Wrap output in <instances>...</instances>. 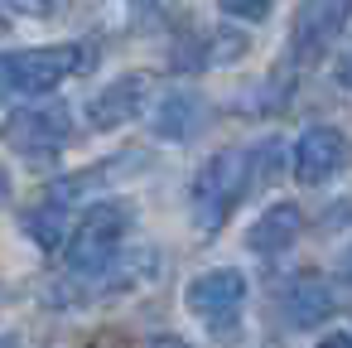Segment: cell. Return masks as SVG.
I'll use <instances>...</instances> for the list:
<instances>
[{
	"label": "cell",
	"instance_id": "21",
	"mask_svg": "<svg viewBox=\"0 0 352 348\" xmlns=\"http://www.w3.org/2000/svg\"><path fill=\"white\" fill-rule=\"evenodd\" d=\"M342 276L352 280V247H347V256H342Z\"/></svg>",
	"mask_w": 352,
	"mask_h": 348
},
{
	"label": "cell",
	"instance_id": "16",
	"mask_svg": "<svg viewBox=\"0 0 352 348\" xmlns=\"http://www.w3.org/2000/svg\"><path fill=\"white\" fill-rule=\"evenodd\" d=\"M10 6H15L20 15H39V20H49V15L63 6V0H10Z\"/></svg>",
	"mask_w": 352,
	"mask_h": 348
},
{
	"label": "cell",
	"instance_id": "13",
	"mask_svg": "<svg viewBox=\"0 0 352 348\" xmlns=\"http://www.w3.org/2000/svg\"><path fill=\"white\" fill-rule=\"evenodd\" d=\"M280 155H285V145H280L275 136H265L256 150H246V160H251V184H270V179L280 174Z\"/></svg>",
	"mask_w": 352,
	"mask_h": 348
},
{
	"label": "cell",
	"instance_id": "10",
	"mask_svg": "<svg viewBox=\"0 0 352 348\" xmlns=\"http://www.w3.org/2000/svg\"><path fill=\"white\" fill-rule=\"evenodd\" d=\"M299 232H304V213H299L294 203H275V208H265V213L251 223V237H246V242H251V252L275 256V252L294 247Z\"/></svg>",
	"mask_w": 352,
	"mask_h": 348
},
{
	"label": "cell",
	"instance_id": "19",
	"mask_svg": "<svg viewBox=\"0 0 352 348\" xmlns=\"http://www.w3.org/2000/svg\"><path fill=\"white\" fill-rule=\"evenodd\" d=\"M145 348H188V343H184V338H169V334H164V338H150Z\"/></svg>",
	"mask_w": 352,
	"mask_h": 348
},
{
	"label": "cell",
	"instance_id": "5",
	"mask_svg": "<svg viewBox=\"0 0 352 348\" xmlns=\"http://www.w3.org/2000/svg\"><path fill=\"white\" fill-rule=\"evenodd\" d=\"M184 300H188V309H193L198 319L212 324L217 338H227L232 324H236V309H241V300H246V276L232 271V266H222V271H203L198 280H188Z\"/></svg>",
	"mask_w": 352,
	"mask_h": 348
},
{
	"label": "cell",
	"instance_id": "2",
	"mask_svg": "<svg viewBox=\"0 0 352 348\" xmlns=\"http://www.w3.org/2000/svg\"><path fill=\"white\" fill-rule=\"evenodd\" d=\"M92 68V49L87 44H54V49H15L0 54V92L15 97H39L54 92L63 78Z\"/></svg>",
	"mask_w": 352,
	"mask_h": 348
},
{
	"label": "cell",
	"instance_id": "4",
	"mask_svg": "<svg viewBox=\"0 0 352 348\" xmlns=\"http://www.w3.org/2000/svg\"><path fill=\"white\" fill-rule=\"evenodd\" d=\"M0 136H6V145L15 155H25V160H54L68 145V136H73V116L58 102H49V107H20V112H10V121H6Z\"/></svg>",
	"mask_w": 352,
	"mask_h": 348
},
{
	"label": "cell",
	"instance_id": "6",
	"mask_svg": "<svg viewBox=\"0 0 352 348\" xmlns=\"http://www.w3.org/2000/svg\"><path fill=\"white\" fill-rule=\"evenodd\" d=\"M352 165V141L338 131V126H309L299 141H294V179L318 189L328 184L333 174H342Z\"/></svg>",
	"mask_w": 352,
	"mask_h": 348
},
{
	"label": "cell",
	"instance_id": "14",
	"mask_svg": "<svg viewBox=\"0 0 352 348\" xmlns=\"http://www.w3.org/2000/svg\"><path fill=\"white\" fill-rule=\"evenodd\" d=\"M217 6L227 10V15H236V20H265L270 10H275V0H217Z\"/></svg>",
	"mask_w": 352,
	"mask_h": 348
},
{
	"label": "cell",
	"instance_id": "9",
	"mask_svg": "<svg viewBox=\"0 0 352 348\" xmlns=\"http://www.w3.org/2000/svg\"><path fill=\"white\" fill-rule=\"evenodd\" d=\"M145 92H150V78H145V73H126V78H116L111 88H102V92L87 102L92 131H116V126H126L131 116H140Z\"/></svg>",
	"mask_w": 352,
	"mask_h": 348
},
{
	"label": "cell",
	"instance_id": "3",
	"mask_svg": "<svg viewBox=\"0 0 352 348\" xmlns=\"http://www.w3.org/2000/svg\"><path fill=\"white\" fill-rule=\"evenodd\" d=\"M131 227V208L126 203H97L82 213V223L68 237V271L78 276H97L102 266H111L121 232Z\"/></svg>",
	"mask_w": 352,
	"mask_h": 348
},
{
	"label": "cell",
	"instance_id": "11",
	"mask_svg": "<svg viewBox=\"0 0 352 348\" xmlns=\"http://www.w3.org/2000/svg\"><path fill=\"white\" fill-rule=\"evenodd\" d=\"M333 314V290L318 280V276H299L289 290H285V319L294 329H309V324H323Z\"/></svg>",
	"mask_w": 352,
	"mask_h": 348
},
{
	"label": "cell",
	"instance_id": "18",
	"mask_svg": "<svg viewBox=\"0 0 352 348\" xmlns=\"http://www.w3.org/2000/svg\"><path fill=\"white\" fill-rule=\"evenodd\" d=\"M318 348H352V334H328Z\"/></svg>",
	"mask_w": 352,
	"mask_h": 348
},
{
	"label": "cell",
	"instance_id": "8",
	"mask_svg": "<svg viewBox=\"0 0 352 348\" xmlns=\"http://www.w3.org/2000/svg\"><path fill=\"white\" fill-rule=\"evenodd\" d=\"M208 102H203V92H193V88H174V92H164L160 102H155V112H150V126H155V136H164V141H198L203 131H208Z\"/></svg>",
	"mask_w": 352,
	"mask_h": 348
},
{
	"label": "cell",
	"instance_id": "7",
	"mask_svg": "<svg viewBox=\"0 0 352 348\" xmlns=\"http://www.w3.org/2000/svg\"><path fill=\"white\" fill-rule=\"evenodd\" d=\"M352 15V0H304L299 15H294V30H289V54L314 63L347 25Z\"/></svg>",
	"mask_w": 352,
	"mask_h": 348
},
{
	"label": "cell",
	"instance_id": "15",
	"mask_svg": "<svg viewBox=\"0 0 352 348\" xmlns=\"http://www.w3.org/2000/svg\"><path fill=\"white\" fill-rule=\"evenodd\" d=\"M174 10V0H131V20L135 25H160Z\"/></svg>",
	"mask_w": 352,
	"mask_h": 348
},
{
	"label": "cell",
	"instance_id": "22",
	"mask_svg": "<svg viewBox=\"0 0 352 348\" xmlns=\"http://www.w3.org/2000/svg\"><path fill=\"white\" fill-rule=\"evenodd\" d=\"M0 348H20V343H15V338H10V334H0Z\"/></svg>",
	"mask_w": 352,
	"mask_h": 348
},
{
	"label": "cell",
	"instance_id": "20",
	"mask_svg": "<svg viewBox=\"0 0 352 348\" xmlns=\"http://www.w3.org/2000/svg\"><path fill=\"white\" fill-rule=\"evenodd\" d=\"M6 194H10V174H6V165H0V203H6Z\"/></svg>",
	"mask_w": 352,
	"mask_h": 348
},
{
	"label": "cell",
	"instance_id": "23",
	"mask_svg": "<svg viewBox=\"0 0 352 348\" xmlns=\"http://www.w3.org/2000/svg\"><path fill=\"white\" fill-rule=\"evenodd\" d=\"M0 34H6V10H0Z\"/></svg>",
	"mask_w": 352,
	"mask_h": 348
},
{
	"label": "cell",
	"instance_id": "12",
	"mask_svg": "<svg viewBox=\"0 0 352 348\" xmlns=\"http://www.w3.org/2000/svg\"><path fill=\"white\" fill-rule=\"evenodd\" d=\"M25 232H30L39 247H58L63 232H68V208H63V198H49L44 208L25 213Z\"/></svg>",
	"mask_w": 352,
	"mask_h": 348
},
{
	"label": "cell",
	"instance_id": "17",
	"mask_svg": "<svg viewBox=\"0 0 352 348\" xmlns=\"http://www.w3.org/2000/svg\"><path fill=\"white\" fill-rule=\"evenodd\" d=\"M338 83H342V88L352 92V49H347V54L338 59Z\"/></svg>",
	"mask_w": 352,
	"mask_h": 348
},
{
	"label": "cell",
	"instance_id": "1",
	"mask_svg": "<svg viewBox=\"0 0 352 348\" xmlns=\"http://www.w3.org/2000/svg\"><path fill=\"white\" fill-rule=\"evenodd\" d=\"M246 189H251V160H246V150H222V155H212V160L198 170L193 189H188L193 227H198L203 237H212V232L232 218V208L241 203Z\"/></svg>",
	"mask_w": 352,
	"mask_h": 348
}]
</instances>
